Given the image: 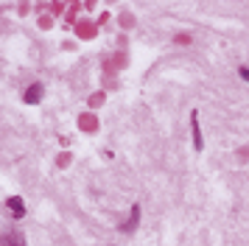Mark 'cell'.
<instances>
[{"label":"cell","mask_w":249,"mask_h":246,"mask_svg":"<svg viewBox=\"0 0 249 246\" xmlns=\"http://www.w3.org/2000/svg\"><path fill=\"white\" fill-rule=\"evenodd\" d=\"M6 207L12 210V215H14V218H23V215H25V204H23V199H17V196H12V199H6Z\"/></svg>","instance_id":"6da1fadb"},{"label":"cell","mask_w":249,"mask_h":246,"mask_svg":"<svg viewBox=\"0 0 249 246\" xmlns=\"http://www.w3.org/2000/svg\"><path fill=\"white\" fill-rule=\"evenodd\" d=\"M0 246H25V238L20 232H6L0 235Z\"/></svg>","instance_id":"7a4b0ae2"},{"label":"cell","mask_w":249,"mask_h":246,"mask_svg":"<svg viewBox=\"0 0 249 246\" xmlns=\"http://www.w3.org/2000/svg\"><path fill=\"white\" fill-rule=\"evenodd\" d=\"M191 132H193V145H196V151H199V148H204L202 145V129H199V115H196V112H191Z\"/></svg>","instance_id":"3957f363"},{"label":"cell","mask_w":249,"mask_h":246,"mask_svg":"<svg viewBox=\"0 0 249 246\" xmlns=\"http://www.w3.org/2000/svg\"><path fill=\"white\" fill-rule=\"evenodd\" d=\"M42 92H45V89H42V84H31V87L25 89V104H39V98H42Z\"/></svg>","instance_id":"277c9868"},{"label":"cell","mask_w":249,"mask_h":246,"mask_svg":"<svg viewBox=\"0 0 249 246\" xmlns=\"http://www.w3.org/2000/svg\"><path fill=\"white\" fill-rule=\"evenodd\" d=\"M79 129L81 132H95V129H98V121H95L92 115H81L79 118Z\"/></svg>","instance_id":"5b68a950"},{"label":"cell","mask_w":249,"mask_h":246,"mask_svg":"<svg viewBox=\"0 0 249 246\" xmlns=\"http://www.w3.org/2000/svg\"><path fill=\"white\" fill-rule=\"evenodd\" d=\"M137 221H140V207H132V218H129V221L126 224H121V232H132V229H135L137 227Z\"/></svg>","instance_id":"8992f818"},{"label":"cell","mask_w":249,"mask_h":246,"mask_svg":"<svg viewBox=\"0 0 249 246\" xmlns=\"http://www.w3.org/2000/svg\"><path fill=\"white\" fill-rule=\"evenodd\" d=\"M101 104H104V92H95L90 98V106H101Z\"/></svg>","instance_id":"52a82bcc"},{"label":"cell","mask_w":249,"mask_h":246,"mask_svg":"<svg viewBox=\"0 0 249 246\" xmlns=\"http://www.w3.org/2000/svg\"><path fill=\"white\" fill-rule=\"evenodd\" d=\"M68 162H70V154H62V157H59V165H62V168L68 165Z\"/></svg>","instance_id":"ba28073f"},{"label":"cell","mask_w":249,"mask_h":246,"mask_svg":"<svg viewBox=\"0 0 249 246\" xmlns=\"http://www.w3.org/2000/svg\"><path fill=\"white\" fill-rule=\"evenodd\" d=\"M238 73H241V78H247V81H249V67H241Z\"/></svg>","instance_id":"9c48e42d"}]
</instances>
